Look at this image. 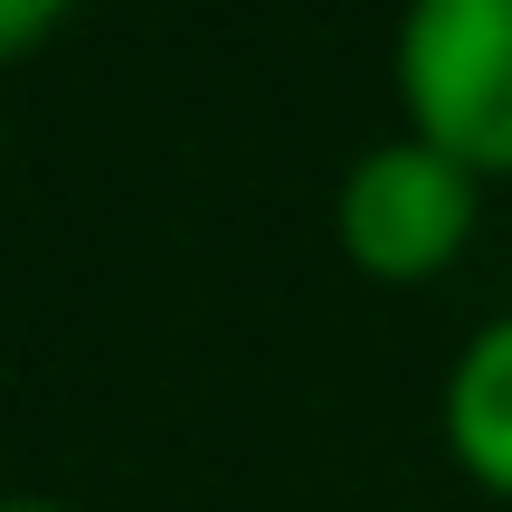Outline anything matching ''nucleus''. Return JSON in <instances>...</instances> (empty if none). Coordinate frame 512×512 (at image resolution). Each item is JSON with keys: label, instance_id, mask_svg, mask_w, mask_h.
<instances>
[{"label": "nucleus", "instance_id": "1", "mask_svg": "<svg viewBox=\"0 0 512 512\" xmlns=\"http://www.w3.org/2000/svg\"><path fill=\"white\" fill-rule=\"evenodd\" d=\"M399 133L475 181H512V0H399L389 29Z\"/></svg>", "mask_w": 512, "mask_h": 512}, {"label": "nucleus", "instance_id": "2", "mask_svg": "<svg viewBox=\"0 0 512 512\" xmlns=\"http://www.w3.org/2000/svg\"><path fill=\"white\" fill-rule=\"evenodd\" d=\"M484 228V181L418 133L361 143L332 181V247L370 285H437L465 266Z\"/></svg>", "mask_w": 512, "mask_h": 512}, {"label": "nucleus", "instance_id": "3", "mask_svg": "<svg viewBox=\"0 0 512 512\" xmlns=\"http://www.w3.org/2000/svg\"><path fill=\"white\" fill-rule=\"evenodd\" d=\"M437 437H446V456H456V475L475 494L512 503V304L484 313L456 342L446 389H437Z\"/></svg>", "mask_w": 512, "mask_h": 512}, {"label": "nucleus", "instance_id": "4", "mask_svg": "<svg viewBox=\"0 0 512 512\" xmlns=\"http://www.w3.org/2000/svg\"><path fill=\"white\" fill-rule=\"evenodd\" d=\"M76 19V0H0V57H29L48 48L57 29Z\"/></svg>", "mask_w": 512, "mask_h": 512}, {"label": "nucleus", "instance_id": "5", "mask_svg": "<svg viewBox=\"0 0 512 512\" xmlns=\"http://www.w3.org/2000/svg\"><path fill=\"white\" fill-rule=\"evenodd\" d=\"M0 512H76V503H48V494H0Z\"/></svg>", "mask_w": 512, "mask_h": 512}]
</instances>
